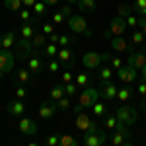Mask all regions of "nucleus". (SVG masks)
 <instances>
[{
    "instance_id": "nucleus-14",
    "label": "nucleus",
    "mask_w": 146,
    "mask_h": 146,
    "mask_svg": "<svg viewBox=\"0 0 146 146\" xmlns=\"http://www.w3.org/2000/svg\"><path fill=\"white\" fill-rule=\"evenodd\" d=\"M20 131H22V135H27V136H31V135H37V131H39V127H37V123H35L33 119H29V117H22L20 119Z\"/></svg>"
},
{
    "instance_id": "nucleus-57",
    "label": "nucleus",
    "mask_w": 146,
    "mask_h": 146,
    "mask_svg": "<svg viewBox=\"0 0 146 146\" xmlns=\"http://www.w3.org/2000/svg\"><path fill=\"white\" fill-rule=\"evenodd\" d=\"M64 2H66V4H70V6H76V4H78V0H64Z\"/></svg>"
},
{
    "instance_id": "nucleus-26",
    "label": "nucleus",
    "mask_w": 146,
    "mask_h": 146,
    "mask_svg": "<svg viewBox=\"0 0 146 146\" xmlns=\"http://www.w3.org/2000/svg\"><path fill=\"white\" fill-rule=\"evenodd\" d=\"M92 113L98 115V117H105V115H107V105H105V103H100V101H96V103L92 105Z\"/></svg>"
},
{
    "instance_id": "nucleus-49",
    "label": "nucleus",
    "mask_w": 146,
    "mask_h": 146,
    "mask_svg": "<svg viewBox=\"0 0 146 146\" xmlns=\"http://www.w3.org/2000/svg\"><path fill=\"white\" fill-rule=\"evenodd\" d=\"M121 66H123V60H121L119 56H113V58H111V68H115V70H119Z\"/></svg>"
},
{
    "instance_id": "nucleus-61",
    "label": "nucleus",
    "mask_w": 146,
    "mask_h": 146,
    "mask_svg": "<svg viewBox=\"0 0 146 146\" xmlns=\"http://www.w3.org/2000/svg\"><path fill=\"white\" fill-rule=\"evenodd\" d=\"M142 49H144V53H146V41H144V43H142Z\"/></svg>"
},
{
    "instance_id": "nucleus-28",
    "label": "nucleus",
    "mask_w": 146,
    "mask_h": 146,
    "mask_svg": "<svg viewBox=\"0 0 146 146\" xmlns=\"http://www.w3.org/2000/svg\"><path fill=\"white\" fill-rule=\"evenodd\" d=\"M45 43H47V35H45V33H35L33 39H31V45H33V49L45 47Z\"/></svg>"
},
{
    "instance_id": "nucleus-22",
    "label": "nucleus",
    "mask_w": 146,
    "mask_h": 146,
    "mask_svg": "<svg viewBox=\"0 0 146 146\" xmlns=\"http://www.w3.org/2000/svg\"><path fill=\"white\" fill-rule=\"evenodd\" d=\"M33 35H35V29H33V23H23L22 27H20V37L22 39H33Z\"/></svg>"
},
{
    "instance_id": "nucleus-52",
    "label": "nucleus",
    "mask_w": 146,
    "mask_h": 146,
    "mask_svg": "<svg viewBox=\"0 0 146 146\" xmlns=\"http://www.w3.org/2000/svg\"><path fill=\"white\" fill-rule=\"evenodd\" d=\"M100 131V125H98V121L94 119V123L90 125V129H88V133H98ZM88 133H84V135H88Z\"/></svg>"
},
{
    "instance_id": "nucleus-16",
    "label": "nucleus",
    "mask_w": 146,
    "mask_h": 146,
    "mask_svg": "<svg viewBox=\"0 0 146 146\" xmlns=\"http://www.w3.org/2000/svg\"><path fill=\"white\" fill-rule=\"evenodd\" d=\"M6 109H8V113H10L12 117H22L23 111H25V105H23L22 100H12L6 105Z\"/></svg>"
},
{
    "instance_id": "nucleus-50",
    "label": "nucleus",
    "mask_w": 146,
    "mask_h": 146,
    "mask_svg": "<svg viewBox=\"0 0 146 146\" xmlns=\"http://www.w3.org/2000/svg\"><path fill=\"white\" fill-rule=\"evenodd\" d=\"M60 12L64 14V18H70V16H72V8H70V4H64V6L60 8Z\"/></svg>"
},
{
    "instance_id": "nucleus-45",
    "label": "nucleus",
    "mask_w": 146,
    "mask_h": 146,
    "mask_svg": "<svg viewBox=\"0 0 146 146\" xmlns=\"http://www.w3.org/2000/svg\"><path fill=\"white\" fill-rule=\"evenodd\" d=\"M125 20H127V25H129V27H138V18H136V16L131 14V16H127Z\"/></svg>"
},
{
    "instance_id": "nucleus-44",
    "label": "nucleus",
    "mask_w": 146,
    "mask_h": 146,
    "mask_svg": "<svg viewBox=\"0 0 146 146\" xmlns=\"http://www.w3.org/2000/svg\"><path fill=\"white\" fill-rule=\"evenodd\" d=\"M16 98H18V100H25V98H27V90L23 88V84L16 88Z\"/></svg>"
},
{
    "instance_id": "nucleus-11",
    "label": "nucleus",
    "mask_w": 146,
    "mask_h": 146,
    "mask_svg": "<svg viewBox=\"0 0 146 146\" xmlns=\"http://www.w3.org/2000/svg\"><path fill=\"white\" fill-rule=\"evenodd\" d=\"M56 109H58V105H56L55 100L43 101V103L39 105V117H41V119H51V117L56 115Z\"/></svg>"
},
{
    "instance_id": "nucleus-38",
    "label": "nucleus",
    "mask_w": 146,
    "mask_h": 146,
    "mask_svg": "<svg viewBox=\"0 0 146 146\" xmlns=\"http://www.w3.org/2000/svg\"><path fill=\"white\" fill-rule=\"evenodd\" d=\"M133 8H135V12H138L140 16H146V0H135Z\"/></svg>"
},
{
    "instance_id": "nucleus-9",
    "label": "nucleus",
    "mask_w": 146,
    "mask_h": 146,
    "mask_svg": "<svg viewBox=\"0 0 146 146\" xmlns=\"http://www.w3.org/2000/svg\"><path fill=\"white\" fill-rule=\"evenodd\" d=\"M117 78L121 80L123 84H133L136 80V68H133L131 64H123L117 70Z\"/></svg>"
},
{
    "instance_id": "nucleus-1",
    "label": "nucleus",
    "mask_w": 146,
    "mask_h": 146,
    "mask_svg": "<svg viewBox=\"0 0 146 146\" xmlns=\"http://www.w3.org/2000/svg\"><path fill=\"white\" fill-rule=\"evenodd\" d=\"M105 60H111V56L107 55V53H98V51H88V53H84V56H82L84 66L90 68V70L100 68L101 62H105Z\"/></svg>"
},
{
    "instance_id": "nucleus-39",
    "label": "nucleus",
    "mask_w": 146,
    "mask_h": 146,
    "mask_svg": "<svg viewBox=\"0 0 146 146\" xmlns=\"http://www.w3.org/2000/svg\"><path fill=\"white\" fill-rule=\"evenodd\" d=\"M72 41H74V37H70L68 33H64V35H58V43H56V45L58 47H68Z\"/></svg>"
},
{
    "instance_id": "nucleus-17",
    "label": "nucleus",
    "mask_w": 146,
    "mask_h": 146,
    "mask_svg": "<svg viewBox=\"0 0 146 146\" xmlns=\"http://www.w3.org/2000/svg\"><path fill=\"white\" fill-rule=\"evenodd\" d=\"M27 68H29L33 74H41V72L45 70V64H43V60H41L37 55H31L29 60H27Z\"/></svg>"
},
{
    "instance_id": "nucleus-19",
    "label": "nucleus",
    "mask_w": 146,
    "mask_h": 146,
    "mask_svg": "<svg viewBox=\"0 0 146 146\" xmlns=\"http://www.w3.org/2000/svg\"><path fill=\"white\" fill-rule=\"evenodd\" d=\"M16 43H18V41H16V33H14V31H8V33L0 35V47H2V49H12Z\"/></svg>"
},
{
    "instance_id": "nucleus-18",
    "label": "nucleus",
    "mask_w": 146,
    "mask_h": 146,
    "mask_svg": "<svg viewBox=\"0 0 146 146\" xmlns=\"http://www.w3.org/2000/svg\"><path fill=\"white\" fill-rule=\"evenodd\" d=\"M56 58H58L62 64H66V68H72V64H68V62H72L74 53H72L68 47H58V55H56Z\"/></svg>"
},
{
    "instance_id": "nucleus-35",
    "label": "nucleus",
    "mask_w": 146,
    "mask_h": 146,
    "mask_svg": "<svg viewBox=\"0 0 146 146\" xmlns=\"http://www.w3.org/2000/svg\"><path fill=\"white\" fill-rule=\"evenodd\" d=\"M31 10H33L35 16H43V14L47 12V4L43 2V0H37L33 6H31Z\"/></svg>"
},
{
    "instance_id": "nucleus-7",
    "label": "nucleus",
    "mask_w": 146,
    "mask_h": 146,
    "mask_svg": "<svg viewBox=\"0 0 146 146\" xmlns=\"http://www.w3.org/2000/svg\"><path fill=\"white\" fill-rule=\"evenodd\" d=\"M127 64H131V66L136 68V70L144 68V64H146V53H144V49H142V51H131L129 56H127Z\"/></svg>"
},
{
    "instance_id": "nucleus-56",
    "label": "nucleus",
    "mask_w": 146,
    "mask_h": 146,
    "mask_svg": "<svg viewBox=\"0 0 146 146\" xmlns=\"http://www.w3.org/2000/svg\"><path fill=\"white\" fill-rule=\"evenodd\" d=\"M49 39H51V43H58V35H56V33L49 35Z\"/></svg>"
},
{
    "instance_id": "nucleus-24",
    "label": "nucleus",
    "mask_w": 146,
    "mask_h": 146,
    "mask_svg": "<svg viewBox=\"0 0 146 146\" xmlns=\"http://www.w3.org/2000/svg\"><path fill=\"white\" fill-rule=\"evenodd\" d=\"M76 6H78L80 12H94L98 4H96V0H78Z\"/></svg>"
},
{
    "instance_id": "nucleus-62",
    "label": "nucleus",
    "mask_w": 146,
    "mask_h": 146,
    "mask_svg": "<svg viewBox=\"0 0 146 146\" xmlns=\"http://www.w3.org/2000/svg\"><path fill=\"white\" fill-rule=\"evenodd\" d=\"M2 76H4V72H2V70H0V80H2Z\"/></svg>"
},
{
    "instance_id": "nucleus-27",
    "label": "nucleus",
    "mask_w": 146,
    "mask_h": 146,
    "mask_svg": "<svg viewBox=\"0 0 146 146\" xmlns=\"http://www.w3.org/2000/svg\"><path fill=\"white\" fill-rule=\"evenodd\" d=\"M62 96H66V94H64V84H58V86H53V88H51V100L58 101Z\"/></svg>"
},
{
    "instance_id": "nucleus-32",
    "label": "nucleus",
    "mask_w": 146,
    "mask_h": 146,
    "mask_svg": "<svg viewBox=\"0 0 146 146\" xmlns=\"http://www.w3.org/2000/svg\"><path fill=\"white\" fill-rule=\"evenodd\" d=\"M4 6L10 12H20L23 4H22V0H4Z\"/></svg>"
},
{
    "instance_id": "nucleus-37",
    "label": "nucleus",
    "mask_w": 146,
    "mask_h": 146,
    "mask_svg": "<svg viewBox=\"0 0 146 146\" xmlns=\"http://www.w3.org/2000/svg\"><path fill=\"white\" fill-rule=\"evenodd\" d=\"M64 94H66L68 98H74V96L78 94V86H76V82H68V84H64Z\"/></svg>"
},
{
    "instance_id": "nucleus-21",
    "label": "nucleus",
    "mask_w": 146,
    "mask_h": 146,
    "mask_svg": "<svg viewBox=\"0 0 146 146\" xmlns=\"http://www.w3.org/2000/svg\"><path fill=\"white\" fill-rule=\"evenodd\" d=\"M31 70L29 68H20L18 72H16V80L18 82H22V84H31Z\"/></svg>"
},
{
    "instance_id": "nucleus-60",
    "label": "nucleus",
    "mask_w": 146,
    "mask_h": 146,
    "mask_svg": "<svg viewBox=\"0 0 146 146\" xmlns=\"http://www.w3.org/2000/svg\"><path fill=\"white\" fill-rule=\"evenodd\" d=\"M142 33H144V37H146V25H144V27H142Z\"/></svg>"
},
{
    "instance_id": "nucleus-10",
    "label": "nucleus",
    "mask_w": 146,
    "mask_h": 146,
    "mask_svg": "<svg viewBox=\"0 0 146 146\" xmlns=\"http://www.w3.org/2000/svg\"><path fill=\"white\" fill-rule=\"evenodd\" d=\"M109 43L115 49V53H131V51H135L133 45L127 43V39H125L123 35H113L111 39H109Z\"/></svg>"
},
{
    "instance_id": "nucleus-2",
    "label": "nucleus",
    "mask_w": 146,
    "mask_h": 146,
    "mask_svg": "<svg viewBox=\"0 0 146 146\" xmlns=\"http://www.w3.org/2000/svg\"><path fill=\"white\" fill-rule=\"evenodd\" d=\"M66 22H68V27H70L72 33L92 37V29L88 27V22H86L82 16H70V18H66Z\"/></svg>"
},
{
    "instance_id": "nucleus-47",
    "label": "nucleus",
    "mask_w": 146,
    "mask_h": 146,
    "mask_svg": "<svg viewBox=\"0 0 146 146\" xmlns=\"http://www.w3.org/2000/svg\"><path fill=\"white\" fill-rule=\"evenodd\" d=\"M49 70H51V72H58V70H60V60H55V58H53V60H51V62H49Z\"/></svg>"
},
{
    "instance_id": "nucleus-34",
    "label": "nucleus",
    "mask_w": 146,
    "mask_h": 146,
    "mask_svg": "<svg viewBox=\"0 0 146 146\" xmlns=\"http://www.w3.org/2000/svg\"><path fill=\"white\" fill-rule=\"evenodd\" d=\"M100 78L101 82H107L113 78V68L111 66H100Z\"/></svg>"
},
{
    "instance_id": "nucleus-3",
    "label": "nucleus",
    "mask_w": 146,
    "mask_h": 146,
    "mask_svg": "<svg viewBox=\"0 0 146 146\" xmlns=\"http://www.w3.org/2000/svg\"><path fill=\"white\" fill-rule=\"evenodd\" d=\"M98 100H100V92L96 90V88H92V86L82 88V94L78 96V107L88 109V107H92Z\"/></svg>"
},
{
    "instance_id": "nucleus-33",
    "label": "nucleus",
    "mask_w": 146,
    "mask_h": 146,
    "mask_svg": "<svg viewBox=\"0 0 146 146\" xmlns=\"http://www.w3.org/2000/svg\"><path fill=\"white\" fill-rule=\"evenodd\" d=\"M119 123V119H117V115H105V129L107 131H115V127Z\"/></svg>"
},
{
    "instance_id": "nucleus-40",
    "label": "nucleus",
    "mask_w": 146,
    "mask_h": 146,
    "mask_svg": "<svg viewBox=\"0 0 146 146\" xmlns=\"http://www.w3.org/2000/svg\"><path fill=\"white\" fill-rule=\"evenodd\" d=\"M56 105H58V109H62V111H68V109H70V98H68V96H62L60 100L56 101Z\"/></svg>"
},
{
    "instance_id": "nucleus-15",
    "label": "nucleus",
    "mask_w": 146,
    "mask_h": 146,
    "mask_svg": "<svg viewBox=\"0 0 146 146\" xmlns=\"http://www.w3.org/2000/svg\"><path fill=\"white\" fill-rule=\"evenodd\" d=\"M74 123H76V129H78V131H82V133H88V129H90V125L94 123V119H92L90 115H88V113H76V121H74Z\"/></svg>"
},
{
    "instance_id": "nucleus-20",
    "label": "nucleus",
    "mask_w": 146,
    "mask_h": 146,
    "mask_svg": "<svg viewBox=\"0 0 146 146\" xmlns=\"http://www.w3.org/2000/svg\"><path fill=\"white\" fill-rule=\"evenodd\" d=\"M131 140H133V138L121 135V133H115V131H113V135H111V144L113 146H129Z\"/></svg>"
},
{
    "instance_id": "nucleus-12",
    "label": "nucleus",
    "mask_w": 146,
    "mask_h": 146,
    "mask_svg": "<svg viewBox=\"0 0 146 146\" xmlns=\"http://www.w3.org/2000/svg\"><path fill=\"white\" fill-rule=\"evenodd\" d=\"M107 140V136L103 131H98V133H88L84 135V146H103Z\"/></svg>"
},
{
    "instance_id": "nucleus-36",
    "label": "nucleus",
    "mask_w": 146,
    "mask_h": 146,
    "mask_svg": "<svg viewBox=\"0 0 146 146\" xmlns=\"http://www.w3.org/2000/svg\"><path fill=\"white\" fill-rule=\"evenodd\" d=\"M76 144H78V140H76L74 136L60 135V142H58V146H76Z\"/></svg>"
},
{
    "instance_id": "nucleus-6",
    "label": "nucleus",
    "mask_w": 146,
    "mask_h": 146,
    "mask_svg": "<svg viewBox=\"0 0 146 146\" xmlns=\"http://www.w3.org/2000/svg\"><path fill=\"white\" fill-rule=\"evenodd\" d=\"M14 64H16V55L12 53L10 49H2L0 47V70L6 74V72H12L14 70Z\"/></svg>"
},
{
    "instance_id": "nucleus-48",
    "label": "nucleus",
    "mask_w": 146,
    "mask_h": 146,
    "mask_svg": "<svg viewBox=\"0 0 146 146\" xmlns=\"http://www.w3.org/2000/svg\"><path fill=\"white\" fill-rule=\"evenodd\" d=\"M74 76H72V72H70V68H66L64 72H62V84H68V82H72Z\"/></svg>"
},
{
    "instance_id": "nucleus-42",
    "label": "nucleus",
    "mask_w": 146,
    "mask_h": 146,
    "mask_svg": "<svg viewBox=\"0 0 146 146\" xmlns=\"http://www.w3.org/2000/svg\"><path fill=\"white\" fill-rule=\"evenodd\" d=\"M43 33L49 37V35H53L55 33V23H51V22H43Z\"/></svg>"
},
{
    "instance_id": "nucleus-5",
    "label": "nucleus",
    "mask_w": 146,
    "mask_h": 146,
    "mask_svg": "<svg viewBox=\"0 0 146 146\" xmlns=\"http://www.w3.org/2000/svg\"><path fill=\"white\" fill-rule=\"evenodd\" d=\"M35 53V49H33V45H31V41L29 39H22L20 37V41L16 43V58L18 60H29V56Z\"/></svg>"
},
{
    "instance_id": "nucleus-59",
    "label": "nucleus",
    "mask_w": 146,
    "mask_h": 146,
    "mask_svg": "<svg viewBox=\"0 0 146 146\" xmlns=\"http://www.w3.org/2000/svg\"><path fill=\"white\" fill-rule=\"evenodd\" d=\"M142 109H144V111H146V98H144V100H142Z\"/></svg>"
},
{
    "instance_id": "nucleus-31",
    "label": "nucleus",
    "mask_w": 146,
    "mask_h": 146,
    "mask_svg": "<svg viewBox=\"0 0 146 146\" xmlns=\"http://www.w3.org/2000/svg\"><path fill=\"white\" fill-rule=\"evenodd\" d=\"M43 55L55 58V56L58 55V45H56V43H49V45H45L43 47Z\"/></svg>"
},
{
    "instance_id": "nucleus-55",
    "label": "nucleus",
    "mask_w": 146,
    "mask_h": 146,
    "mask_svg": "<svg viewBox=\"0 0 146 146\" xmlns=\"http://www.w3.org/2000/svg\"><path fill=\"white\" fill-rule=\"evenodd\" d=\"M43 2H45L47 6H56V4H58L60 0H43Z\"/></svg>"
},
{
    "instance_id": "nucleus-51",
    "label": "nucleus",
    "mask_w": 146,
    "mask_h": 146,
    "mask_svg": "<svg viewBox=\"0 0 146 146\" xmlns=\"http://www.w3.org/2000/svg\"><path fill=\"white\" fill-rule=\"evenodd\" d=\"M138 94H140L142 98H146V80H142V82L138 84Z\"/></svg>"
},
{
    "instance_id": "nucleus-23",
    "label": "nucleus",
    "mask_w": 146,
    "mask_h": 146,
    "mask_svg": "<svg viewBox=\"0 0 146 146\" xmlns=\"http://www.w3.org/2000/svg\"><path fill=\"white\" fill-rule=\"evenodd\" d=\"M74 82H76L78 88H88L90 82H92V76H90V74H86V72H80V74H76Z\"/></svg>"
},
{
    "instance_id": "nucleus-46",
    "label": "nucleus",
    "mask_w": 146,
    "mask_h": 146,
    "mask_svg": "<svg viewBox=\"0 0 146 146\" xmlns=\"http://www.w3.org/2000/svg\"><path fill=\"white\" fill-rule=\"evenodd\" d=\"M51 22H53V23H64V22H66V18H64V14H62V12H56Z\"/></svg>"
},
{
    "instance_id": "nucleus-43",
    "label": "nucleus",
    "mask_w": 146,
    "mask_h": 146,
    "mask_svg": "<svg viewBox=\"0 0 146 146\" xmlns=\"http://www.w3.org/2000/svg\"><path fill=\"white\" fill-rule=\"evenodd\" d=\"M49 146H58V142H60V135H51V136H47V140H45Z\"/></svg>"
},
{
    "instance_id": "nucleus-41",
    "label": "nucleus",
    "mask_w": 146,
    "mask_h": 146,
    "mask_svg": "<svg viewBox=\"0 0 146 146\" xmlns=\"http://www.w3.org/2000/svg\"><path fill=\"white\" fill-rule=\"evenodd\" d=\"M20 20H22L23 23H33L31 12H29V10H25V8H22V10H20Z\"/></svg>"
},
{
    "instance_id": "nucleus-25",
    "label": "nucleus",
    "mask_w": 146,
    "mask_h": 146,
    "mask_svg": "<svg viewBox=\"0 0 146 146\" xmlns=\"http://www.w3.org/2000/svg\"><path fill=\"white\" fill-rule=\"evenodd\" d=\"M131 96H133V90H131L127 84H125L123 88L117 90V100H119V101H129V100H131Z\"/></svg>"
},
{
    "instance_id": "nucleus-30",
    "label": "nucleus",
    "mask_w": 146,
    "mask_h": 146,
    "mask_svg": "<svg viewBox=\"0 0 146 146\" xmlns=\"http://www.w3.org/2000/svg\"><path fill=\"white\" fill-rule=\"evenodd\" d=\"M144 41H146V37H144V33H142V29H135L133 35H131V43H133V45H142Z\"/></svg>"
},
{
    "instance_id": "nucleus-8",
    "label": "nucleus",
    "mask_w": 146,
    "mask_h": 146,
    "mask_svg": "<svg viewBox=\"0 0 146 146\" xmlns=\"http://www.w3.org/2000/svg\"><path fill=\"white\" fill-rule=\"evenodd\" d=\"M117 86L113 84L111 80H107V82H103L101 84V88H100V98L101 100H105V101H113V100H117Z\"/></svg>"
},
{
    "instance_id": "nucleus-53",
    "label": "nucleus",
    "mask_w": 146,
    "mask_h": 146,
    "mask_svg": "<svg viewBox=\"0 0 146 146\" xmlns=\"http://www.w3.org/2000/svg\"><path fill=\"white\" fill-rule=\"evenodd\" d=\"M144 25H146V16H138V27L142 29Z\"/></svg>"
},
{
    "instance_id": "nucleus-29",
    "label": "nucleus",
    "mask_w": 146,
    "mask_h": 146,
    "mask_svg": "<svg viewBox=\"0 0 146 146\" xmlns=\"http://www.w3.org/2000/svg\"><path fill=\"white\" fill-rule=\"evenodd\" d=\"M133 12H135L133 4H119V8H117V16H121V18H127V16H131Z\"/></svg>"
},
{
    "instance_id": "nucleus-54",
    "label": "nucleus",
    "mask_w": 146,
    "mask_h": 146,
    "mask_svg": "<svg viewBox=\"0 0 146 146\" xmlns=\"http://www.w3.org/2000/svg\"><path fill=\"white\" fill-rule=\"evenodd\" d=\"M35 2H37V0H22V4H23V6H27V8H31Z\"/></svg>"
},
{
    "instance_id": "nucleus-58",
    "label": "nucleus",
    "mask_w": 146,
    "mask_h": 146,
    "mask_svg": "<svg viewBox=\"0 0 146 146\" xmlns=\"http://www.w3.org/2000/svg\"><path fill=\"white\" fill-rule=\"evenodd\" d=\"M140 74H142V80H146V64H144V68H140Z\"/></svg>"
},
{
    "instance_id": "nucleus-13",
    "label": "nucleus",
    "mask_w": 146,
    "mask_h": 146,
    "mask_svg": "<svg viewBox=\"0 0 146 146\" xmlns=\"http://www.w3.org/2000/svg\"><path fill=\"white\" fill-rule=\"evenodd\" d=\"M127 20L125 18H121V16H115L111 22H109V31H111V37L113 35H123L125 31H127Z\"/></svg>"
},
{
    "instance_id": "nucleus-4",
    "label": "nucleus",
    "mask_w": 146,
    "mask_h": 146,
    "mask_svg": "<svg viewBox=\"0 0 146 146\" xmlns=\"http://www.w3.org/2000/svg\"><path fill=\"white\" fill-rule=\"evenodd\" d=\"M115 115H117V119L125 125H135L136 121H138V111H136V107H133V105H121V107L115 111Z\"/></svg>"
}]
</instances>
